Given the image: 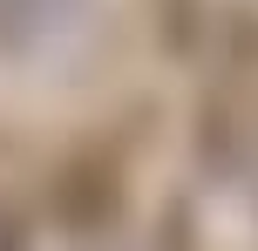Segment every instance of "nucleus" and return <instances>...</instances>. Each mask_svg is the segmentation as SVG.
Here are the masks:
<instances>
[{
  "label": "nucleus",
  "instance_id": "obj_1",
  "mask_svg": "<svg viewBox=\"0 0 258 251\" xmlns=\"http://www.w3.org/2000/svg\"><path fill=\"white\" fill-rule=\"evenodd\" d=\"M7 238H14V224H0V244H7Z\"/></svg>",
  "mask_w": 258,
  "mask_h": 251
}]
</instances>
